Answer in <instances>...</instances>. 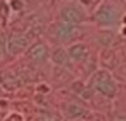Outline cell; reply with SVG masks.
I'll return each mask as SVG.
<instances>
[{"instance_id":"9","label":"cell","mask_w":126,"mask_h":121,"mask_svg":"<svg viewBox=\"0 0 126 121\" xmlns=\"http://www.w3.org/2000/svg\"><path fill=\"white\" fill-rule=\"evenodd\" d=\"M83 113H84V108L79 106V105H76V104L69 105V108H68V114L71 116V117H79V116L83 114Z\"/></svg>"},{"instance_id":"13","label":"cell","mask_w":126,"mask_h":121,"mask_svg":"<svg viewBox=\"0 0 126 121\" xmlns=\"http://www.w3.org/2000/svg\"><path fill=\"white\" fill-rule=\"evenodd\" d=\"M80 1H81L83 4H90V3H91V0H80Z\"/></svg>"},{"instance_id":"5","label":"cell","mask_w":126,"mask_h":121,"mask_svg":"<svg viewBox=\"0 0 126 121\" xmlns=\"http://www.w3.org/2000/svg\"><path fill=\"white\" fill-rule=\"evenodd\" d=\"M80 32H81V31H80L76 26L65 23V24H61V26L58 27L57 36L60 38L61 40L68 42V40H72V39H75V38H77L80 35Z\"/></svg>"},{"instance_id":"12","label":"cell","mask_w":126,"mask_h":121,"mask_svg":"<svg viewBox=\"0 0 126 121\" xmlns=\"http://www.w3.org/2000/svg\"><path fill=\"white\" fill-rule=\"evenodd\" d=\"M3 48H4V38L0 35V55L3 53Z\"/></svg>"},{"instance_id":"8","label":"cell","mask_w":126,"mask_h":121,"mask_svg":"<svg viewBox=\"0 0 126 121\" xmlns=\"http://www.w3.org/2000/svg\"><path fill=\"white\" fill-rule=\"evenodd\" d=\"M53 61L58 65H68L69 62V56H68V53H65L64 50L58 48V50L54 51V55H53Z\"/></svg>"},{"instance_id":"7","label":"cell","mask_w":126,"mask_h":121,"mask_svg":"<svg viewBox=\"0 0 126 121\" xmlns=\"http://www.w3.org/2000/svg\"><path fill=\"white\" fill-rule=\"evenodd\" d=\"M46 56H47V48L46 46L41 44V43L34 44L29 51V58L33 59L34 62H41L44 59H46Z\"/></svg>"},{"instance_id":"11","label":"cell","mask_w":126,"mask_h":121,"mask_svg":"<svg viewBox=\"0 0 126 121\" xmlns=\"http://www.w3.org/2000/svg\"><path fill=\"white\" fill-rule=\"evenodd\" d=\"M11 7L14 10H20L23 7V3L20 0H11Z\"/></svg>"},{"instance_id":"6","label":"cell","mask_w":126,"mask_h":121,"mask_svg":"<svg viewBox=\"0 0 126 121\" xmlns=\"http://www.w3.org/2000/svg\"><path fill=\"white\" fill-rule=\"evenodd\" d=\"M68 56L71 59L76 62H81L84 61L88 56V47L83 43H79V44H73L71 48L68 50Z\"/></svg>"},{"instance_id":"4","label":"cell","mask_w":126,"mask_h":121,"mask_svg":"<svg viewBox=\"0 0 126 121\" xmlns=\"http://www.w3.org/2000/svg\"><path fill=\"white\" fill-rule=\"evenodd\" d=\"M61 16H63L64 22H66L68 24H77V23H81L83 20L85 19L84 13L76 7H65L63 8L61 11Z\"/></svg>"},{"instance_id":"3","label":"cell","mask_w":126,"mask_h":121,"mask_svg":"<svg viewBox=\"0 0 126 121\" xmlns=\"http://www.w3.org/2000/svg\"><path fill=\"white\" fill-rule=\"evenodd\" d=\"M30 43V38L29 36H23V35H18V36H12L11 39L7 43V50L10 54L15 55V54H19L25 50L26 47Z\"/></svg>"},{"instance_id":"10","label":"cell","mask_w":126,"mask_h":121,"mask_svg":"<svg viewBox=\"0 0 126 121\" xmlns=\"http://www.w3.org/2000/svg\"><path fill=\"white\" fill-rule=\"evenodd\" d=\"M4 121H23V117L19 113H11Z\"/></svg>"},{"instance_id":"14","label":"cell","mask_w":126,"mask_h":121,"mask_svg":"<svg viewBox=\"0 0 126 121\" xmlns=\"http://www.w3.org/2000/svg\"><path fill=\"white\" fill-rule=\"evenodd\" d=\"M122 32H123V34L126 35V27H125V28H123V31H122Z\"/></svg>"},{"instance_id":"2","label":"cell","mask_w":126,"mask_h":121,"mask_svg":"<svg viewBox=\"0 0 126 121\" xmlns=\"http://www.w3.org/2000/svg\"><path fill=\"white\" fill-rule=\"evenodd\" d=\"M118 16H119V12H118V8L115 5L104 4L96 11L94 19L100 24H114L117 22Z\"/></svg>"},{"instance_id":"1","label":"cell","mask_w":126,"mask_h":121,"mask_svg":"<svg viewBox=\"0 0 126 121\" xmlns=\"http://www.w3.org/2000/svg\"><path fill=\"white\" fill-rule=\"evenodd\" d=\"M92 86L95 90L102 93L106 97H112L117 91L115 82L107 71H98L92 78Z\"/></svg>"},{"instance_id":"15","label":"cell","mask_w":126,"mask_h":121,"mask_svg":"<svg viewBox=\"0 0 126 121\" xmlns=\"http://www.w3.org/2000/svg\"><path fill=\"white\" fill-rule=\"evenodd\" d=\"M125 23H126V16H125Z\"/></svg>"}]
</instances>
